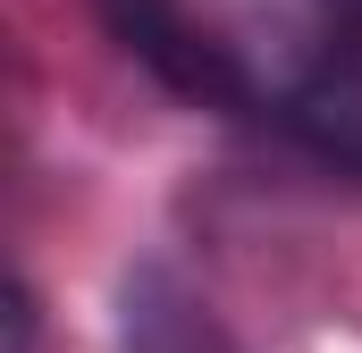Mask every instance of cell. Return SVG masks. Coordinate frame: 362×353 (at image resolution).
Wrapping results in <instances>:
<instances>
[{"label":"cell","instance_id":"cell-1","mask_svg":"<svg viewBox=\"0 0 362 353\" xmlns=\"http://www.w3.org/2000/svg\"><path fill=\"white\" fill-rule=\"evenodd\" d=\"M354 0H110L118 42L185 101L295 126L320 92Z\"/></svg>","mask_w":362,"mask_h":353},{"label":"cell","instance_id":"cell-2","mask_svg":"<svg viewBox=\"0 0 362 353\" xmlns=\"http://www.w3.org/2000/svg\"><path fill=\"white\" fill-rule=\"evenodd\" d=\"M118 353H245V337L211 311L185 269L135 261L118 277Z\"/></svg>","mask_w":362,"mask_h":353},{"label":"cell","instance_id":"cell-3","mask_svg":"<svg viewBox=\"0 0 362 353\" xmlns=\"http://www.w3.org/2000/svg\"><path fill=\"white\" fill-rule=\"evenodd\" d=\"M286 135L312 143L329 169L362 176V0H354V17H346V42H337V59H329L320 92L303 101V118H295Z\"/></svg>","mask_w":362,"mask_h":353},{"label":"cell","instance_id":"cell-4","mask_svg":"<svg viewBox=\"0 0 362 353\" xmlns=\"http://www.w3.org/2000/svg\"><path fill=\"white\" fill-rule=\"evenodd\" d=\"M8 353H34V294H8Z\"/></svg>","mask_w":362,"mask_h":353}]
</instances>
